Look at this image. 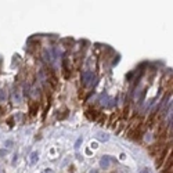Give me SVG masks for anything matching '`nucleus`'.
Instances as JSON below:
<instances>
[{"label":"nucleus","instance_id":"obj_10","mask_svg":"<svg viewBox=\"0 0 173 173\" xmlns=\"http://www.w3.org/2000/svg\"><path fill=\"white\" fill-rule=\"evenodd\" d=\"M140 173H151V172H150V170H148V169H147V168H146V169H143V170H141Z\"/></svg>","mask_w":173,"mask_h":173},{"label":"nucleus","instance_id":"obj_1","mask_svg":"<svg viewBox=\"0 0 173 173\" xmlns=\"http://www.w3.org/2000/svg\"><path fill=\"white\" fill-rule=\"evenodd\" d=\"M43 58L47 61L49 64H53L57 58H58V50L57 49H46L43 53Z\"/></svg>","mask_w":173,"mask_h":173},{"label":"nucleus","instance_id":"obj_7","mask_svg":"<svg viewBox=\"0 0 173 173\" xmlns=\"http://www.w3.org/2000/svg\"><path fill=\"white\" fill-rule=\"evenodd\" d=\"M7 100V93L6 90H0V103H4Z\"/></svg>","mask_w":173,"mask_h":173},{"label":"nucleus","instance_id":"obj_9","mask_svg":"<svg viewBox=\"0 0 173 173\" xmlns=\"http://www.w3.org/2000/svg\"><path fill=\"white\" fill-rule=\"evenodd\" d=\"M42 173H54V170H53V169H44Z\"/></svg>","mask_w":173,"mask_h":173},{"label":"nucleus","instance_id":"obj_2","mask_svg":"<svg viewBox=\"0 0 173 173\" xmlns=\"http://www.w3.org/2000/svg\"><path fill=\"white\" fill-rule=\"evenodd\" d=\"M82 82L85 86H93L96 83V75L92 71H85L82 74Z\"/></svg>","mask_w":173,"mask_h":173},{"label":"nucleus","instance_id":"obj_3","mask_svg":"<svg viewBox=\"0 0 173 173\" xmlns=\"http://www.w3.org/2000/svg\"><path fill=\"white\" fill-rule=\"evenodd\" d=\"M111 161H112V157L104 155L101 159H100V168H101V169H108L109 165H111Z\"/></svg>","mask_w":173,"mask_h":173},{"label":"nucleus","instance_id":"obj_5","mask_svg":"<svg viewBox=\"0 0 173 173\" xmlns=\"http://www.w3.org/2000/svg\"><path fill=\"white\" fill-rule=\"evenodd\" d=\"M37 161H39V152L33 151L31 155H29V163H31V165H36Z\"/></svg>","mask_w":173,"mask_h":173},{"label":"nucleus","instance_id":"obj_11","mask_svg":"<svg viewBox=\"0 0 173 173\" xmlns=\"http://www.w3.org/2000/svg\"><path fill=\"white\" fill-rule=\"evenodd\" d=\"M11 144H13L11 141H6V146H7V147H10V146H11Z\"/></svg>","mask_w":173,"mask_h":173},{"label":"nucleus","instance_id":"obj_6","mask_svg":"<svg viewBox=\"0 0 173 173\" xmlns=\"http://www.w3.org/2000/svg\"><path fill=\"white\" fill-rule=\"evenodd\" d=\"M96 137H97L98 141H108L109 140V136L107 133H97V136H96Z\"/></svg>","mask_w":173,"mask_h":173},{"label":"nucleus","instance_id":"obj_4","mask_svg":"<svg viewBox=\"0 0 173 173\" xmlns=\"http://www.w3.org/2000/svg\"><path fill=\"white\" fill-rule=\"evenodd\" d=\"M13 100H14V103H17V104H21L22 103V97H21V94H20V90H17V89L13 90Z\"/></svg>","mask_w":173,"mask_h":173},{"label":"nucleus","instance_id":"obj_12","mask_svg":"<svg viewBox=\"0 0 173 173\" xmlns=\"http://www.w3.org/2000/svg\"><path fill=\"white\" fill-rule=\"evenodd\" d=\"M90 173H97V172H96V170H92V172H90Z\"/></svg>","mask_w":173,"mask_h":173},{"label":"nucleus","instance_id":"obj_13","mask_svg":"<svg viewBox=\"0 0 173 173\" xmlns=\"http://www.w3.org/2000/svg\"><path fill=\"white\" fill-rule=\"evenodd\" d=\"M0 173H2V170H0Z\"/></svg>","mask_w":173,"mask_h":173},{"label":"nucleus","instance_id":"obj_8","mask_svg":"<svg viewBox=\"0 0 173 173\" xmlns=\"http://www.w3.org/2000/svg\"><path fill=\"white\" fill-rule=\"evenodd\" d=\"M82 143H83V138L79 137L78 140H76V143H75V148H76V150H79V147H80V144H82Z\"/></svg>","mask_w":173,"mask_h":173}]
</instances>
